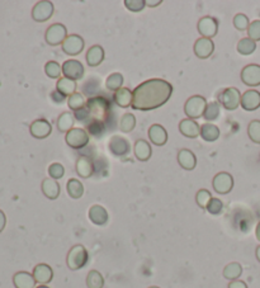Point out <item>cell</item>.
Returning <instances> with one entry per match:
<instances>
[{
    "label": "cell",
    "mask_w": 260,
    "mask_h": 288,
    "mask_svg": "<svg viewBox=\"0 0 260 288\" xmlns=\"http://www.w3.org/2000/svg\"><path fill=\"white\" fill-rule=\"evenodd\" d=\"M132 93L128 88H121L113 94V101L121 108H128L132 106Z\"/></svg>",
    "instance_id": "obj_28"
},
{
    "label": "cell",
    "mask_w": 260,
    "mask_h": 288,
    "mask_svg": "<svg viewBox=\"0 0 260 288\" xmlns=\"http://www.w3.org/2000/svg\"><path fill=\"white\" fill-rule=\"evenodd\" d=\"M62 74L64 78L71 80H79L84 76V66L78 60H67L62 64Z\"/></svg>",
    "instance_id": "obj_14"
},
{
    "label": "cell",
    "mask_w": 260,
    "mask_h": 288,
    "mask_svg": "<svg viewBox=\"0 0 260 288\" xmlns=\"http://www.w3.org/2000/svg\"><path fill=\"white\" fill-rule=\"evenodd\" d=\"M218 103L227 111H235L241 104V93L237 88H226L218 95Z\"/></svg>",
    "instance_id": "obj_5"
},
{
    "label": "cell",
    "mask_w": 260,
    "mask_h": 288,
    "mask_svg": "<svg viewBox=\"0 0 260 288\" xmlns=\"http://www.w3.org/2000/svg\"><path fill=\"white\" fill-rule=\"evenodd\" d=\"M221 113V106L218 102H210L206 107L205 114H203V118L206 121H216L218 120Z\"/></svg>",
    "instance_id": "obj_38"
},
{
    "label": "cell",
    "mask_w": 260,
    "mask_h": 288,
    "mask_svg": "<svg viewBox=\"0 0 260 288\" xmlns=\"http://www.w3.org/2000/svg\"><path fill=\"white\" fill-rule=\"evenodd\" d=\"M200 136L205 141L215 142L220 137V130L217 126L212 125V123H203L200 126Z\"/></svg>",
    "instance_id": "obj_30"
},
{
    "label": "cell",
    "mask_w": 260,
    "mask_h": 288,
    "mask_svg": "<svg viewBox=\"0 0 260 288\" xmlns=\"http://www.w3.org/2000/svg\"><path fill=\"white\" fill-rule=\"evenodd\" d=\"M136 127V118L132 113H124L121 117L120 122V130L124 133H129L135 130Z\"/></svg>",
    "instance_id": "obj_35"
},
{
    "label": "cell",
    "mask_w": 260,
    "mask_h": 288,
    "mask_svg": "<svg viewBox=\"0 0 260 288\" xmlns=\"http://www.w3.org/2000/svg\"><path fill=\"white\" fill-rule=\"evenodd\" d=\"M51 98H52V101L55 102V103H64L65 99H66V97L62 95V94L59 93L58 90H55L51 93Z\"/></svg>",
    "instance_id": "obj_49"
},
{
    "label": "cell",
    "mask_w": 260,
    "mask_h": 288,
    "mask_svg": "<svg viewBox=\"0 0 260 288\" xmlns=\"http://www.w3.org/2000/svg\"><path fill=\"white\" fill-rule=\"evenodd\" d=\"M89 220L97 226H104L109 220L107 209L100 204H94L89 209Z\"/></svg>",
    "instance_id": "obj_22"
},
{
    "label": "cell",
    "mask_w": 260,
    "mask_h": 288,
    "mask_svg": "<svg viewBox=\"0 0 260 288\" xmlns=\"http://www.w3.org/2000/svg\"><path fill=\"white\" fill-rule=\"evenodd\" d=\"M173 85L162 79H150L141 83L132 91V108L136 111H153L160 108L170 99Z\"/></svg>",
    "instance_id": "obj_1"
},
{
    "label": "cell",
    "mask_w": 260,
    "mask_h": 288,
    "mask_svg": "<svg viewBox=\"0 0 260 288\" xmlns=\"http://www.w3.org/2000/svg\"><path fill=\"white\" fill-rule=\"evenodd\" d=\"M89 132L91 136L100 137L105 133V123L98 120H91L90 123L88 125Z\"/></svg>",
    "instance_id": "obj_42"
},
{
    "label": "cell",
    "mask_w": 260,
    "mask_h": 288,
    "mask_svg": "<svg viewBox=\"0 0 260 288\" xmlns=\"http://www.w3.org/2000/svg\"><path fill=\"white\" fill-rule=\"evenodd\" d=\"M236 48H237V52H239L240 55L249 56V55H251V53L255 52L256 42L253 41V40H250L249 37H246V39L240 40L239 44H237V46H236Z\"/></svg>",
    "instance_id": "obj_34"
},
{
    "label": "cell",
    "mask_w": 260,
    "mask_h": 288,
    "mask_svg": "<svg viewBox=\"0 0 260 288\" xmlns=\"http://www.w3.org/2000/svg\"><path fill=\"white\" fill-rule=\"evenodd\" d=\"M212 187L216 193L218 195H227L234 188V178L230 173L226 171H221V173L216 174L212 180Z\"/></svg>",
    "instance_id": "obj_9"
},
{
    "label": "cell",
    "mask_w": 260,
    "mask_h": 288,
    "mask_svg": "<svg viewBox=\"0 0 260 288\" xmlns=\"http://www.w3.org/2000/svg\"><path fill=\"white\" fill-rule=\"evenodd\" d=\"M123 75L120 72H113L105 80V88L110 91H117L123 85Z\"/></svg>",
    "instance_id": "obj_37"
},
{
    "label": "cell",
    "mask_w": 260,
    "mask_h": 288,
    "mask_svg": "<svg viewBox=\"0 0 260 288\" xmlns=\"http://www.w3.org/2000/svg\"><path fill=\"white\" fill-rule=\"evenodd\" d=\"M241 274H243V266L240 263H230L224 269V277L229 281H236Z\"/></svg>",
    "instance_id": "obj_33"
},
{
    "label": "cell",
    "mask_w": 260,
    "mask_h": 288,
    "mask_svg": "<svg viewBox=\"0 0 260 288\" xmlns=\"http://www.w3.org/2000/svg\"><path fill=\"white\" fill-rule=\"evenodd\" d=\"M148 288H160V287H156V286H153V287H148Z\"/></svg>",
    "instance_id": "obj_56"
},
{
    "label": "cell",
    "mask_w": 260,
    "mask_h": 288,
    "mask_svg": "<svg viewBox=\"0 0 260 288\" xmlns=\"http://www.w3.org/2000/svg\"><path fill=\"white\" fill-rule=\"evenodd\" d=\"M248 135H249V139H250L251 141L260 145V121L259 120H254L249 123Z\"/></svg>",
    "instance_id": "obj_41"
},
{
    "label": "cell",
    "mask_w": 260,
    "mask_h": 288,
    "mask_svg": "<svg viewBox=\"0 0 260 288\" xmlns=\"http://www.w3.org/2000/svg\"><path fill=\"white\" fill-rule=\"evenodd\" d=\"M86 108L90 113L91 120H98L104 122L103 118L107 117L108 112L112 108V103H109V101L105 99L104 97H93V98H89V101L86 102Z\"/></svg>",
    "instance_id": "obj_2"
},
{
    "label": "cell",
    "mask_w": 260,
    "mask_h": 288,
    "mask_svg": "<svg viewBox=\"0 0 260 288\" xmlns=\"http://www.w3.org/2000/svg\"><path fill=\"white\" fill-rule=\"evenodd\" d=\"M124 5L131 12H141L146 7V0H124Z\"/></svg>",
    "instance_id": "obj_48"
},
{
    "label": "cell",
    "mask_w": 260,
    "mask_h": 288,
    "mask_svg": "<svg viewBox=\"0 0 260 288\" xmlns=\"http://www.w3.org/2000/svg\"><path fill=\"white\" fill-rule=\"evenodd\" d=\"M134 152L137 160L147 161L151 158V155H153V149H151V145L146 140L141 139L135 142Z\"/></svg>",
    "instance_id": "obj_26"
},
{
    "label": "cell",
    "mask_w": 260,
    "mask_h": 288,
    "mask_svg": "<svg viewBox=\"0 0 260 288\" xmlns=\"http://www.w3.org/2000/svg\"><path fill=\"white\" fill-rule=\"evenodd\" d=\"M104 60V50L102 46L94 45L86 52V63L90 67H96L100 65Z\"/></svg>",
    "instance_id": "obj_27"
},
{
    "label": "cell",
    "mask_w": 260,
    "mask_h": 288,
    "mask_svg": "<svg viewBox=\"0 0 260 288\" xmlns=\"http://www.w3.org/2000/svg\"><path fill=\"white\" fill-rule=\"evenodd\" d=\"M36 288H50V287H48V286H46V284H41V286L36 287Z\"/></svg>",
    "instance_id": "obj_55"
},
{
    "label": "cell",
    "mask_w": 260,
    "mask_h": 288,
    "mask_svg": "<svg viewBox=\"0 0 260 288\" xmlns=\"http://www.w3.org/2000/svg\"><path fill=\"white\" fill-rule=\"evenodd\" d=\"M75 169H77L78 176L83 179H88L94 174V163L91 161L90 158L88 156H80L77 161V165H75Z\"/></svg>",
    "instance_id": "obj_19"
},
{
    "label": "cell",
    "mask_w": 260,
    "mask_h": 288,
    "mask_svg": "<svg viewBox=\"0 0 260 288\" xmlns=\"http://www.w3.org/2000/svg\"><path fill=\"white\" fill-rule=\"evenodd\" d=\"M84 45L85 42H84L83 37H80L79 34H70L61 45V48L66 55L77 56L84 50Z\"/></svg>",
    "instance_id": "obj_11"
},
{
    "label": "cell",
    "mask_w": 260,
    "mask_h": 288,
    "mask_svg": "<svg viewBox=\"0 0 260 288\" xmlns=\"http://www.w3.org/2000/svg\"><path fill=\"white\" fill-rule=\"evenodd\" d=\"M206 107H207V101L205 97L192 95L184 104V113L188 118L196 121L197 118H200L205 114Z\"/></svg>",
    "instance_id": "obj_4"
},
{
    "label": "cell",
    "mask_w": 260,
    "mask_h": 288,
    "mask_svg": "<svg viewBox=\"0 0 260 288\" xmlns=\"http://www.w3.org/2000/svg\"><path fill=\"white\" fill-rule=\"evenodd\" d=\"M255 255H256V259H258V262L260 263V245L258 247H256L255 250Z\"/></svg>",
    "instance_id": "obj_54"
},
{
    "label": "cell",
    "mask_w": 260,
    "mask_h": 288,
    "mask_svg": "<svg viewBox=\"0 0 260 288\" xmlns=\"http://www.w3.org/2000/svg\"><path fill=\"white\" fill-rule=\"evenodd\" d=\"M66 189H67V195H69L71 198H74V200H79V198L83 197L84 195L83 183H81L79 179H74V178H71V179L67 182Z\"/></svg>",
    "instance_id": "obj_32"
},
{
    "label": "cell",
    "mask_w": 260,
    "mask_h": 288,
    "mask_svg": "<svg viewBox=\"0 0 260 288\" xmlns=\"http://www.w3.org/2000/svg\"><path fill=\"white\" fill-rule=\"evenodd\" d=\"M224 203H222L221 200H218V198H212V200L210 201V203H208L207 206V211L208 214L213 215V216H218V215H221L222 212H224Z\"/></svg>",
    "instance_id": "obj_44"
},
{
    "label": "cell",
    "mask_w": 260,
    "mask_h": 288,
    "mask_svg": "<svg viewBox=\"0 0 260 288\" xmlns=\"http://www.w3.org/2000/svg\"><path fill=\"white\" fill-rule=\"evenodd\" d=\"M48 174H50V177L52 178V179H55V180L61 179V178L64 177V174H65L64 165H62V164H60V163L51 164V165L48 166Z\"/></svg>",
    "instance_id": "obj_46"
},
{
    "label": "cell",
    "mask_w": 260,
    "mask_h": 288,
    "mask_svg": "<svg viewBox=\"0 0 260 288\" xmlns=\"http://www.w3.org/2000/svg\"><path fill=\"white\" fill-rule=\"evenodd\" d=\"M29 132L32 136L37 140H42L48 137L52 132V126L45 118H40V120L33 121L29 126Z\"/></svg>",
    "instance_id": "obj_15"
},
{
    "label": "cell",
    "mask_w": 260,
    "mask_h": 288,
    "mask_svg": "<svg viewBox=\"0 0 260 288\" xmlns=\"http://www.w3.org/2000/svg\"><path fill=\"white\" fill-rule=\"evenodd\" d=\"M212 195H211L210 190L207 189H199L196 195V202L200 208H207L208 203L212 200Z\"/></svg>",
    "instance_id": "obj_43"
},
{
    "label": "cell",
    "mask_w": 260,
    "mask_h": 288,
    "mask_svg": "<svg viewBox=\"0 0 260 288\" xmlns=\"http://www.w3.org/2000/svg\"><path fill=\"white\" fill-rule=\"evenodd\" d=\"M193 51L197 57L205 60V59H208L213 53V51H215V44H213L212 40L200 37V39L194 42Z\"/></svg>",
    "instance_id": "obj_17"
},
{
    "label": "cell",
    "mask_w": 260,
    "mask_h": 288,
    "mask_svg": "<svg viewBox=\"0 0 260 288\" xmlns=\"http://www.w3.org/2000/svg\"><path fill=\"white\" fill-rule=\"evenodd\" d=\"M45 72L51 79H60L62 74V66L56 61H48L45 65Z\"/></svg>",
    "instance_id": "obj_39"
},
{
    "label": "cell",
    "mask_w": 260,
    "mask_h": 288,
    "mask_svg": "<svg viewBox=\"0 0 260 288\" xmlns=\"http://www.w3.org/2000/svg\"><path fill=\"white\" fill-rule=\"evenodd\" d=\"M75 116L71 112H64L59 116L58 120V128L60 132H69L70 130L74 128Z\"/></svg>",
    "instance_id": "obj_31"
},
{
    "label": "cell",
    "mask_w": 260,
    "mask_h": 288,
    "mask_svg": "<svg viewBox=\"0 0 260 288\" xmlns=\"http://www.w3.org/2000/svg\"><path fill=\"white\" fill-rule=\"evenodd\" d=\"M234 26L239 31H248L250 22H249V18L245 14L239 13V14H236L234 17Z\"/></svg>",
    "instance_id": "obj_45"
},
{
    "label": "cell",
    "mask_w": 260,
    "mask_h": 288,
    "mask_svg": "<svg viewBox=\"0 0 260 288\" xmlns=\"http://www.w3.org/2000/svg\"><path fill=\"white\" fill-rule=\"evenodd\" d=\"M179 131L183 136L188 137V139H197L200 135V126L197 123V121L185 118V120L180 121Z\"/></svg>",
    "instance_id": "obj_21"
},
{
    "label": "cell",
    "mask_w": 260,
    "mask_h": 288,
    "mask_svg": "<svg viewBox=\"0 0 260 288\" xmlns=\"http://www.w3.org/2000/svg\"><path fill=\"white\" fill-rule=\"evenodd\" d=\"M67 37V29L64 24L55 23L47 28L45 33V40L47 45L50 46H59L64 44V41Z\"/></svg>",
    "instance_id": "obj_7"
},
{
    "label": "cell",
    "mask_w": 260,
    "mask_h": 288,
    "mask_svg": "<svg viewBox=\"0 0 260 288\" xmlns=\"http://www.w3.org/2000/svg\"><path fill=\"white\" fill-rule=\"evenodd\" d=\"M255 236L256 239L260 241V221L258 222V225H256V228H255Z\"/></svg>",
    "instance_id": "obj_53"
},
{
    "label": "cell",
    "mask_w": 260,
    "mask_h": 288,
    "mask_svg": "<svg viewBox=\"0 0 260 288\" xmlns=\"http://www.w3.org/2000/svg\"><path fill=\"white\" fill-rule=\"evenodd\" d=\"M248 37L253 41H260V21H254L248 28Z\"/></svg>",
    "instance_id": "obj_47"
},
{
    "label": "cell",
    "mask_w": 260,
    "mask_h": 288,
    "mask_svg": "<svg viewBox=\"0 0 260 288\" xmlns=\"http://www.w3.org/2000/svg\"><path fill=\"white\" fill-rule=\"evenodd\" d=\"M108 146H109L110 152L115 156H117V158H126L129 154V151H131V145H129L128 140L122 136H118V135H115L110 139Z\"/></svg>",
    "instance_id": "obj_12"
},
{
    "label": "cell",
    "mask_w": 260,
    "mask_h": 288,
    "mask_svg": "<svg viewBox=\"0 0 260 288\" xmlns=\"http://www.w3.org/2000/svg\"><path fill=\"white\" fill-rule=\"evenodd\" d=\"M148 139L151 140L154 145L156 146H162L168 142V132L161 125H151V127L148 128Z\"/></svg>",
    "instance_id": "obj_23"
},
{
    "label": "cell",
    "mask_w": 260,
    "mask_h": 288,
    "mask_svg": "<svg viewBox=\"0 0 260 288\" xmlns=\"http://www.w3.org/2000/svg\"><path fill=\"white\" fill-rule=\"evenodd\" d=\"M77 88V82L71 79H67V78H60V79L58 80V84H56V90H58L59 93H61L62 95L66 97V98L77 93V91H75Z\"/></svg>",
    "instance_id": "obj_29"
},
{
    "label": "cell",
    "mask_w": 260,
    "mask_h": 288,
    "mask_svg": "<svg viewBox=\"0 0 260 288\" xmlns=\"http://www.w3.org/2000/svg\"><path fill=\"white\" fill-rule=\"evenodd\" d=\"M33 277L36 279L37 283L41 284H47L52 281L53 278V271L48 264H45V263H41V264H37L33 269Z\"/></svg>",
    "instance_id": "obj_18"
},
{
    "label": "cell",
    "mask_w": 260,
    "mask_h": 288,
    "mask_svg": "<svg viewBox=\"0 0 260 288\" xmlns=\"http://www.w3.org/2000/svg\"><path fill=\"white\" fill-rule=\"evenodd\" d=\"M229 288H248V284L244 281L236 279V281H231L229 283Z\"/></svg>",
    "instance_id": "obj_50"
},
{
    "label": "cell",
    "mask_w": 260,
    "mask_h": 288,
    "mask_svg": "<svg viewBox=\"0 0 260 288\" xmlns=\"http://www.w3.org/2000/svg\"><path fill=\"white\" fill-rule=\"evenodd\" d=\"M197 29H198L199 34L203 37V39L212 40L218 32L217 20L213 17H210V15H207V17H202L198 21V24H197Z\"/></svg>",
    "instance_id": "obj_10"
},
{
    "label": "cell",
    "mask_w": 260,
    "mask_h": 288,
    "mask_svg": "<svg viewBox=\"0 0 260 288\" xmlns=\"http://www.w3.org/2000/svg\"><path fill=\"white\" fill-rule=\"evenodd\" d=\"M5 225H7V216H5L4 212L0 209V233L5 228Z\"/></svg>",
    "instance_id": "obj_51"
},
{
    "label": "cell",
    "mask_w": 260,
    "mask_h": 288,
    "mask_svg": "<svg viewBox=\"0 0 260 288\" xmlns=\"http://www.w3.org/2000/svg\"><path fill=\"white\" fill-rule=\"evenodd\" d=\"M241 107L245 111H256L260 107V91L255 89H249L241 95Z\"/></svg>",
    "instance_id": "obj_16"
},
{
    "label": "cell",
    "mask_w": 260,
    "mask_h": 288,
    "mask_svg": "<svg viewBox=\"0 0 260 288\" xmlns=\"http://www.w3.org/2000/svg\"><path fill=\"white\" fill-rule=\"evenodd\" d=\"M13 283L15 288H34L36 287V279L33 274L28 272H17L13 276Z\"/></svg>",
    "instance_id": "obj_25"
},
{
    "label": "cell",
    "mask_w": 260,
    "mask_h": 288,
    "mask_svg": "<svg viewBox=\"0 0 260 288\" xmlns=\"http://www.w3.org/2000/svg\"><path fill=\"white\" fill-rule=\"evenodd\" d=\"M241 80L248 87H259L260 85V66L256 64L246 65L241 71Z\"/></svg>",
    "instance_id": "obj_13"
},
{
    "label": "cell",
    "mask_w": 260,
    "mask_h": 288,
    "mask_svg": "<svg viewBox=\"0 0 260 288\" xmlns=\"http://www.w3.org/2000/svg\"><path fill=\"white\" fill-rule=\"evenodd\" d=\"M67 106H69V108L71 109V111H79V109L84 108V106H85V98H84L83 94L80 93L72 94V95L69 97V99H67Z\"/></svg>",
    "instance_id": "obj_40"
},
{
    "label": "cell",
    "mask_w": 260,
    "mask_h": 288,
    "mask_svg": "<svg viewBox=\"0 0 260 288\" xmlns=\"http://www.w3.org/2000/svg\"><path fill=\"white\" fill-rule=\"evenodd\" d=\"M89 260V254L88 250L85 249L84 245H74V246L70 249V252L67 253L66 263L71 271H79V269L84 268L86 265Z\"/></svg>",
    "instance_id": "obj_3"
},
{
    "label": "cell",
    "mask_w": 260,
    "mask_h": 288,
    "mask_svg": "<svg viewBox=\"0 0 260 288\" xmlns=\"http://www.w3.org/2000/svg\"><path fill=\"white\" fill-rule=\"evenodd\" d=\"M53 12H55V7L52 3L48 0H41V2L36 3V5L32 9V18L36 22L43 23L52 17Z\"/></svg>",
    "instance_id": "obj_8"
},
{
    "label": "cell",
    "mask_w": 260,
    "mask_h": 288,
    "mask_svg": "<svg viewBox=\"0 0 260 288\" xmlns=\"http://www.w3.org/2000/svg\"><path fill=\"white\" fill-rule=\"evenodd\" d=\"M161 0H146V7H150V8H155L158 5L161 4Z\"/></svg>",
    "instance_id": "obj_52"
},
{
    "label": "cell",
    "mask_w": 260,
    "mask_h": 288,
    "mask_svg": "<svg viewBox=\"0 0 260 288\" xmlns=\"http://www.w3.org/2000/svg\"><path fill=\"white\" fill-rule=\"evenodd\" d=\"M178 163L185 170H193L197 165V158L193 151L188 149H181L178 151Z\"/></svg>",
    "instance_id": "obj_24"
},
{
    "label": "cell",
    "mask_w": 260,
    "mask_h": 288,
    "mask_svg": "<svg viewBox=\"0 0 260 288\" xmlns=\"http://www.w3.org/2000/svg\"><path fill=\"white\" fill-rule=\"evenodd\" d=\"M86 287L103 288L104 287V277L98 271H90L86 276Z\"/></svg>",
    "instance_id": "obj_36"
},
{
    "label": "cell",
    "mask_w": 260,
    "mask_h": 288,
    "mask_svg": "<svg viewBox=\"0 0 260 288\" xmlns=\"http://www.w3.org/2000/svg\"><path fill=\"white\" fill-rule=\"evenodd\" d=\"M65 141H66L67 146H70L71 149L81 150L89 144L90 137H89V133L86 132L84 128L78 127V128H72V130H70L69 132L66 133Z\"/></svg>",
    "instance_id": "obj_6"
},
{
    "label": "cell",
    "mask_w": 260,
    "mask_h": 288,
    "mask_svg": "<svg viewBox=\"0 0 260 288\" xmlns=\"http://www.w3.org/2000/svg\"><path fill=\"white\" fill-rule=\"evenodd\" d=\"M41 189H42L45 197H47L48 200H58L61 193L60 184H59L58 180L52 179V178L43 179L42 184H41Z\"/></svg>",
    "instance_id": "obj_20"
}]
</instances>
